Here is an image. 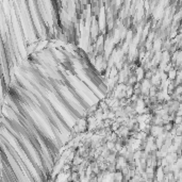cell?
I'll return each instance as SVG.
<instances>
[]
</instances>
